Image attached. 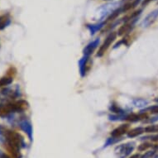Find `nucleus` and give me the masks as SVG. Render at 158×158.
Masks as SVG:
<instances>
[{"instance_id":"nucleus-28","label":"nucleus","mask_w":158,"mask_h":158,"mask_svg":"<svg viewBox=\"0 0 158 158\" xmlns=\"http://www.w3.org/2000/svg\"></svg>"},{"instance_id":"nucleus-25","label":"nucleus","mask_w":158,"mask_h":158,"mask_svg":"<svg viewBox=\"0 0 158 158\" xmlns=\"http://www.w3.org/2000/svg\"><path fill=\"white\" fill-rule=\"evenodd\" d=\"M0 158H13V157H12L10 155L6 154V153L0 152Z\"/></svg>"},{"instance_id":"nucleus-6","label":"nucleus","mask_w":158,"mask_h":158,"mask_svg":"<svg viewBox=\"0 0 158 158\" xmlns=\"http://www.w3.org/2000/svg\"><path fill=\"white\" fill-rule=\"evenodd\" d=\"M92 65H93V62L90 59V56H84L83 58H81L79 61V67H80L81 76H85L88 74L89 71L92 68Z\"/></svg>"},{"instance_id":"nucleus-26","label":"nucleus","mask_w":158,"mask_h":158,"mask_svg":"<svg viewBox=\"0 0 158 158\" xmlns=\"http://www.w3.org/2000/svg\"><path fill=\"white\" fill-rule=\"evenodd\" d=\"M140 157V155L139 154H134V155H132V156H130L128 158H139Z\"/></svg>"},{"instance_id":"nucleus-21","label":"nucleus","mask_w":158,"mask_h":158,"mask_svg":"<svg viewBox=\"0 0 158 158\" xmlns=\"http://www.w3.org/2000/svg\"><path fill=\"white\" fill-rule=\"evenodd\" d=\"M145 112L150 113L152 114H158V104L148 107V108L145 109Z\"/></svg>"},{"instance_id":"nucleus-13","label":"nucleus","mask_w":158,"mask_h":158,"mask_svg":"<svg viewBox=\"0 0 158 158\" xmlns=\"http://www.w3.org/2000/svg\"><path fill=\"white\" fill-rule=\"evenodd\" d=\"M142 12H143V9H138V10L128 13L122 18V21L123 22V23H125V22L131 21V20H133V19H137V18L141 15Z\"/></svg>"},{"instance_id":"nucleus-22","label":"nucleus","mask_w":158,"mask_h":158,"mask_svg":"<svg viewBox=\"0 0 158 158\" xmlns=\"http://www.w3.org/2000/svg\"><path fill=\"white\" fill-rule=\"evenodd\" d=\"M143 139H149L152 142H158V133L156 135H152V136H147V137H143Z\"/></svg>"},{"instance_id":"nucleus-3","label":"nucleus","mask_w":158,"mask_h":158,"mask_svg":"<svg viewBox=\"0 0 158 158\" xmlns=\"http://www.w3.org/2000/svg\"><path fill=\"white\" fill-rule=\"evenodd\" d=\"M135 148V143H127L121 144L115 148V153L118 158H127L131 155Z\"/></svg>"},{"instance_id":"nucleus-19","label":"nucleus","mask_w":158,"mask_h":158,"mask_svg":"<svg viewBox=\"0 0 158 158\" xmlns=\"http://www.w3.org/2000/svg\"><path fill=\"white\" fill-rule=\"evenodd\" d=\"M145 132L147 133H158V124L148 125L145 127Z\"/></svg>"},{"instance_id":"nucleus-24","label":"nucleus","mask_w":158,"mask_h":158,"mask_svg":"<svg viewBox=\"0 0 158 158\" xmlns=\"http://www.w3.org/2000/svg\"><path fill=\"white\" fill-rule=\"evenodd\" d=\"M153 0H143V2H142V6L143 7H146V6L149 4L151 2H152Z\"/></svg>"},{"instance_id":"nucleus-16","label":"nucleus","mask_w":158,"mask_h":158,"mask_svg":"<svg viewBox=\"0 0 158 158\" xmlns=\"http://www.w3.org/2000/svg\"><path fill=\"white\" fill-rule=\"evenodd\" d=\"M109 110L114 114H118V115H123V114H126V112L122 109V108H120L118 105L115 103H113V104L110 105L109 107Z\"/></svg>"},{"instance_id":"nucleus-7","label":"nucleus","mask_w":158,"mask_h":158,"mask_svg":"<svg viewBox=\"0 0 158 158\" xmlns=\"http://www.w3.org/2000/svg\"><path fill=\"white\" fill-rule=\"evenodd\" d=\"M137 19L131 20V21L125 22L120 27L119 29H118V32H117V34H118L119 36H127V34L132 31V29L133 28V27H134L135 23H137Z\"/></svg>"},{"instance_id":"nucleus-4","label":"nucleus","mask_w":158,"mask_h":158,"mask_svg":"<svg viewBox=\"0 0 158 158\" xmlns=\"http://www.w3.org/2000/svg\"><path fill=\"white\" fill-rule=\"evenodd\" d=\"M117 36H118V34H117V32H115V31H111V32L107 36L106 39L104 40V43H103V44L100 46V47L98 48V52H97V56L101 57L104 56V53L107 52V50L109 49L112 43L116 40Z\"/></svg>"},{"instance_id":"nucleus-9","label":"nucleus","mask_w":158,"mask_h":158,"mask_svg":"<svg viewBox=\"0 0 158 158\" xmlns=\"http://www.w3.org/2000/svg\"><path fill=\"white\" fill-rule=\"evenodd\" d=\"M157 18L158 9H155V10H153L152 12H151V13L143 19V21L142 22L141 26L143 27H150L151 25H152V24L156 21Z\"/></svg>"},{"instance_id":"nucleus-15","label":"nucleus","mask_w":158,"mask_h":158,"mask_svg":"<svg viewBox=\"0 0 158 158\" xmlns=\"http://www.w3.org/2000/svg\"><path fill=\"white\" fill-rule=\"evenodd\" d=\"M13 77L8 75V74H6L4 76L0 78V88L2 87H5V86L10 85L11 84L13 83Z\"/></svg>"},{"instance_id":"nucleus-11","label":"nucleus","mask_w":158,"mask_h":158,"mask_svg":"<svg viewBox=\"0 0 158 158\" xmlns=\"http://www.w3.org/2000/svg\"><path fill=\"white\" fill-rule=\"evenodd\" d=\"M99 45V39L97 38L95 40H94L91 42H89L87 46H86L83 50L84 56H90L91 54H93L94 52L97 49V47Z\"/></svg>"},{"instance_id":"nucleus-18","label":"nucleus","mask_w":158,"mask_h":158,"mask_svg":"<svg viewBox=\"0 0 158 158\" xmlns=\"http://www.w3.org/2000/svg\"><path fill=\"white\" fill-rule=\"evenodd\" d=\"M149 102L146 99H143V98H136L133 100V104L135 106L137 107V108H140V109H143V108H145L147 107V105L148 104Z\"/></svg>"},{"instance_id":"nucleus-8","label":"nucleus","mask_w":158,"mask_h":158,"mask_svg":"<svg viewBox=\"0 0 158 158\" xmlns=\"http://www.w3.org/2000/svg\"><path fill=\"white\" fill-rule=\"evenodd\" d=\"M130 125L129 123H123L116 127L115 129H114L111 132V136L112 137L114 138H119L124 134H127V132L129 131Z\"/></svg>"},{"instance_id":"nucleus-10","label":"nucleus","mask_w":158,"mask_h":158,"mask_svg":"<svg viewBox=\"0 0 158 158\" xmlns=\"http://www.w3.org/2000/svg\"><path fill=\"white\" fill-rule=\"evenodd\" d=\"M19 127L25 133H27V137L30 140H32V127L30 121L27 119H23L19 123Z\"/></svg>"},{"instance_id":"nucleus-12","label":"nucleus","mask_w":158,"mask_h":158,"mask_svg":"<svg viewBox=\"0 0 158 158\" xmlns=\"http://www.w3.org/2000/svg\"><path fill=\"white\" fill-rule=\"evenodd\" d=\"M145 132V127H135V128H132V129L129 130L127 133V137L129 138H134V137H137L138 136H140L143 133Z\"/></svg>"},{"instance_id":"nucleus-20","label":"nucleus","mask_w":158,"mask_h":158,"mask_svg":"<svg viewBox=\"0 0 158 158\" xmlns=\"http://www.w3.org/2000/svg\"><path fill=\"white\" fill-rule=\"evenodd\" d=\"M153 145L152 143H148V142H145V143H143L142 144L138 146V151H140V152H144V151H147L150 148H152Z\"/></svg>"},{"instance_id":"nucleus-14","label":"nucleus","mask_w":158,"mask_h":158,"mask_svg":"<svg viewBox=\"0 0 158 158\" xmlns=\"http://www.w3.org/2000/svg\"><path fill=\"white\" fill-rule=\"evenodd\" d=\"M11 18L8 14L0 16V30H3L10 24Z\"/></svg>"},{"instance_id":"nucleus-2","label":"nucleus","mask_w":158,"mask_h":158,"mask_svg":"<svg viewBox=\"0 0 158 158\" xmlns=\"http://www.w3.org/2000/svg\"><path fill=\"white\" fill-rule=\"evenodd\" d=\"M29 104L26 100H13L6 104H0V117L6 118L14 113H22L28 109Z\"/></svg>"},{"instance_id":"nucleus-17","label":"nucleus","mask_w":158,"mask_h":158,"mask_svg":"<svg viewBox=\"0 0 158 158\" xmlns=\"http://www.w3.org/2000/svg\"><path fill=\"white\" fill-rule=\"evenodd\" d=\"M105 23H106L104 22V23H101L99 24H96V25H87V27H88V29L91 32V34L94 35V34L96 33L97 31H99V30L104 27V25Z\"/></svg>"},{"instance_id":"nucleus-27","label":"nucleus","mask_w":158,"mask_h":158,"mask_svg":"<svg viewBox=\"0 0 158 158\" xmlns=\"http://www.w3.org/2000/svg\"><path fill=\"white\" fill-rule=\"evenodd\" d=\"M154 101L156 102V103H158V97H157V98H156L155 99H154Z\"/></svg>"},{"instance_id":"nucleus-5","label":"nucleus","mask_w":158,"mask_h":158,"mask_svg":"<svg viewBox=\"0 0 158 158\" xmlns=\"http://www.w3.org/2000/svg\"><path fill=\"white\" fill-rule=\"evenodd\" d=\"M147 118H148V114L145 111H142L140 113H131V114H124L123 116L122 120L129 123H137Z\"/></svg>"},{"instance_id":"nucleus-23","label":"nucleus","mask_w":158,"mask_h":158,"mask_svg":"<svg viewBox=\"0 0 158 158\" xmlns=\"http://www.w3.org/2000/svg\"><path fill=\"white\" fill-rule=\"evenodd\" d=\"M155 151H150V152H147L145 154H143V156H141L139 158H151L154 154H155Z\"/></svg>"},{"instance_id":"nucleus-1","label":"nucleus","mask_w":158,"mask_h":158,"mask_svg":"<svg viewBox=\"0 0 158 158\" xmlns=\"http://www.w3.org/2000/svg\"><path fill=\"white\" fill-rule=\"evenodd\" d=\"M0 132L4 137V148L8 152L9 155L13 158H22L21 148L25 147L23 137L18 132L13 130L2 127Z\"/></svg>"}]
</instances>
